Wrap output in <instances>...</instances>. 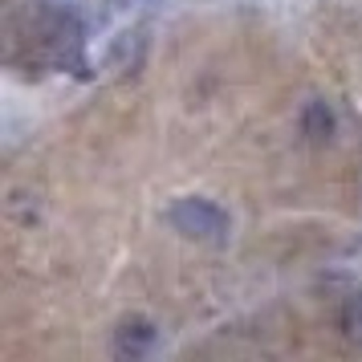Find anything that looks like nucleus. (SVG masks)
I'll return each mask as SVG.
<instances>
[{
	"mask_svg": "<svg viewBox=\"0 0 362 362\" xmlns=\"http://www.w3.org/2000/svg\"><path fill=\"white\" fill-rule=\"evenodd\" d=\"M167 220H171V228L180 232V236H187V240H208V245L228 240V228H232L228 212L216 208L212 199H199V196L175 199L167 208Z\"/></svg>",
	"mask_w": 362,
	"mask_h": 362,
	"instance_id": "obj_1",
	"label": "nucleus"
},
{
	"mask_svg": "<svg viewBox=\"0 0 362 362\" xmlns=\"http://www.w3.org/2000/svg\"><path fill=\"white\" fill-rule=\"evenodd\" d=\"M155 338H159V334H155V326L134 317V322H127V326H118V334H115V350L122 354V358H143L151 346H155Z\"/></svg>",
	"mask_w": 362,
	"mask_h": 362,
	"instance_id": "obj_2",
	"label": "nucleus"
},
{
	"mask_svg": "<svg viewBox=\"0 0 362 362\" xmlns=\"http://www.w3.org/2000/svg\"><path fill=\"white\" fill-rule=\"evenodd\" d=\"M334 110H329L326 102H310L305 110H301V134L310 139L313 147H322V143H329V134H334Z\"/></svg>",
	"mask_w": 362,
	"mask_h": 362,
	"instance_id": "obj_3",
	"label": "nucleus"
},
{
	"mask_svg": "<svg viewBox=\"0 0 362 362\" xmlns=\"http://www.w3.org/2000/svg\"><path fill=\"white\" fill-rule=\"evenodd\" d=\"M342 329L362 346V289H358V293H350V301H346V310H342Z\"/></svg>",
	"mask_w": 362,
	"mask_h": 362,
	"instance_id": "obj_4",
	"label": "nucleus"
}]
</instances>
